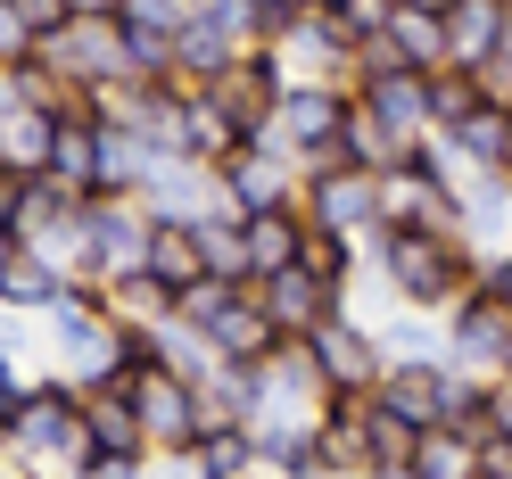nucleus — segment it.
<instances>
[{
  "mask_svg": "<svg viewBox=\"0 0 512 479\" xmlns=\"http://www.w3.org/2000/svg\"><path fill=\"white\" fill-rule=\"evenodd\" d=\"M141 273H157L166 290H190V281L207 273V257H199V223H149V257H141Z\"/></svg>",
  "mask_w": 512,
  "mask_h": 479,
  "instance_id": "obj_30",
  "label": "nucleus"
},
{
  "mask_svg": "<svg viewBox=\"0 0 512 479\" xmlns=\"http://www.w3.org/2000/svg\"><path fill=\"white\" fill-rule=\"evenodd\" d=\"M347 108H356V91H339V83H290V91H281V108H273V149L298 157V166L331 157Z\"/></svg>",
  "mask_w": 512,
  "mask_h": 479,
  "instance_id": "obj_10",
  "label": "nucleus"
},
{
  "mask_svg": "<svg viewBox=\"0 0 512 479\" xmlns=\"http://www.w3.org/2000/svg\"><path fill=\"white\" fill-rule=\"evenodd\" d=\"M380 42H389L397 67H413V75H438L446 67V17H430V9H397V0H389Z\"/></svg>",
  "mask_w": 512,
  "mask_h": 479,
  "instance_id": "obj_28",
  "label": "nucleus"
},
{
  "mask_svg": "<svg viewBox=\"0 0 512 479\" xmlns=\"http://www.w3.org/2000/svg\"><path fill=\"white\" fill-rule=\"evenodd\" d=\"M364 265L389 281V298L413 306V314H446L471 281H479V248L463 232H380L364 240Z\"/></svg>",
  "mask_w": 512,
  "mask_h": 479,
  "instance_id": "obj_1",
  "label": "nucleus"
},
{
  "mask_svg": "<svg viewBox=\"0 0 512 479\" xmlns=\"http://www.w3.org/2000/svg\"><path fill=\"white\" fill-rule=\"evenodd\" d=\"M42 174H50L58 190H75V199H91V190H100V124H58Z\"/></svg>",
  "mask_w": 512,
  "mask_h": 479,
  "instance_id": "obj_29",
  "label": "nucleus"
},
{
  "mask_svg": "<svg viewBox=\"0 0 512 479\" xmlns=\"http://www.w3.org/2000/svg\"><path fill=\"white\" fill-rule=\"evenodd\" d=\"M471 479H512V438H504V430L471 438Z\"/></svg>",
  "mask_w": 512,
  "mask_h": 479,
  "instance_id": "obj_41",
  "label": "nucleus"
},
{
  "mask_svg": "<svg viewBox=\"0 0 512 479\" xmlns=\"http://www.w3.org/2000/svg\"><path fill=\"white\" fill-rule=\"evenodd\" d=\"M446 141H455V157H463L471 174H512V108H488V100H479Z\"/></svg>",
  "mask_w": 512,
  "mask_h": 479,
  "instance_id": "obj_27",
  "label": "nucleus"
},
{
  "mask_svg": "<svg viewBox=\"0 0 512 479\" xmlns=\"http://www.w3.org/2000/svg\"><path fill=\"white\" fill-rule=\"evenodd\" d=\"M67 9H75V17H116L124 0H67Z\"/></svg>",
  "mask_w": 512,
  "mask_h": 479,
  "instance_id": "obj_47",
  "label": "nucleus"
},
{
  "mask_svg": "<svg viewBox=\"0 0 512 479\" xmlns=\"http://www.w3.org/2000/svg\"><path fill=\"white\" fill-rule=\"evenodd\" d=\"M380 413H397L405 430H438L446 422V364H389L372 389Z\"/></svg>",
  "mask_w": 512,
  "mask_h": 479,
  "instance_id": "obj_19",
  "label": "nucleus"
},
{
  "mask_svg": "<svg viewBox=\"0 0 512 479\" xmlns=\"http://www.w3.org/2000/svg\"><path fill=\"white\" fill-rule=\"evenodd\" d=\"M215 199L223 215H265V207H298V157H281L273 141H248L215 166Z\"/></svg>",
  "mask_w": 512,
  "mask_h": 479,
  "instance_id": "obj_11",
  "label": "nucleus"
},
{
  "mask_svg": "<svg viewBox=\"0 0 512 479\" xmlns=\"http://www.w3.org/2000/svg\"><path fill=\"white\" fill-rule=\"evenodd\" d=\"M380 339V356H389V364H446V323H438V314H397V323L389 331H372Z\"/></svg>",
  "mask_w": 512,
  "mask_h": 479,
  "instance_id": "obj_33",
  "label": "nucleus"
},
{
  "mask_svg": "<svg viewBox=\"0 0 512 479\" xmlns=\"http://www.w3.org/2000/svg\"><path fill=\"white\" fill-rule=\"evenodd\" d=\"M9 257H17V240H9V232H0V265H9Z\"/></svg>",
  "mask_w": 512,
  "mask_h": 479,
  "instance_id": "obj_49",
  "label": "nucleus"
},
{
  "mask_svg": "<svg viewBox=\"0 0 512 479\" xmlns=\"http://www.w3.org/2000/svg\"><path fill=\"white\" fill-rule=\"evenodd\" d=\"M298 215L323 223V232L372 240L380 232V174H356V166H339V157H314V166H298Z\"/></svg>",
  "mask_w": 512,
  "mask_h": 479,
  "instance_id": "obj_4",
  "label": "nucleus"
},
{
  "mask_svg": "<svg viewBox=\"0 0 512 479\" xmlns=\"http://www.w3.org/2000/svg\"><path fill=\"white\" fill-rule=\"evenodd\" d=\"M50 141H58V116L50 108H0V166L42 174L50 166Z\"/></svg>",
  "mask_w": 512,
  "mask_h": 479,
  "instance_id": "obj_31",
  "label": "nucleus"
},
{
  "mask_svg": "<svg viewBox=\"0 0 512 479\" xmlns=\"http://www.w3.org/2000/svg\"><path fill=\"white\" fill-rule=\"evenodd\" d=\"M281 67H290V83H339L356 91V25H347L339 9H298L290 25H281Z\"/></svg>",
  "mask_w": 512,
  "mask_h": 479,
  "instance_id": "obj_5",
  "label": "nucleus"
},
{
  "mask_svg": "<svg viewBox=\"0 0 512 479\" xmlns=\"http://www.w3.org/2000/svg\"><path fill=\"white\" fill-rule=\"evenodd\" d=\"M174 314L207 339L215 364H265V356H273V323H265V306H256L248 281H215V273H199L190 290H174Z\"/></svg>",
  "mask_w": 512,
  "mask_h": 479,
  "instance_id": "obj_3",
  "label": "nucleus"
},
{
  "mask_svg": "<svg viewBox=\"0 0 512 479\" xmlns=\"http://www.w3.org/2000/svg\"><path fill=\"white\" fill-rule=\"evenodd\" d=\"M347 25H356V42H372L380 34V25H389V0H347V9H339Z\"/></svg>",
  "mask_w": 512,
  "mask_h": 479,
  "instance_id": "obj_45",
  "label": "nucleus"
},
{
  "mask_svg": "<svg viewBox=\"0 0 512 479\" xmlns=\"http://www.w3.org/2000/svg\"><path fill=\"white\" fill-rule=\"evenodd\" d=\"M17 58H34V34H25L17 0H0V67H17Z\"/></svg>",
  "mask_w": 512,
  "mask_h": 479,
  "instance_id": "obj_43",
  "label": "nucleus"
},
{
  "mask_svg": "<svg viewBox=\"0 0 512 479\" xmlns=\"http://www.w3.org/2000/svg\"><path fill=\"white\" fill-rule=\"evenodd\" d=\"M182 471L190 479H256V430L248 422H207L182 446Z\"/></svg>",
  "mask_w": 512,
  "mask_h": 479,
  "instance_id": "obj_24",
  "label": "nucleus"
},
{
  "mask_svg": "<svg viewBox=\"0 0 512 479\" xmlns=\"http://www.w3.org/2000/svg\"><path fill=\"white\" fill-rule=\"evenodd\" d=\"M67 281H75V273L58 265V257H42V248H17V257L0 265V306H9V314H34V323H42V314L67 298Z\"/></svg>",
  "mask_w": 512,
  "mask_h": 479,
  "instance_id": "obj_22",
  "label": "nucleus"
},
{
  "mask_svg": "<svg viewBox=\"0 0 512 479\" xmlns=\"http://www.w3.org/2000/svg\"><path fill=\"white\" fill-rule=\"evenodd\" d=\"M116 389L133 397V422H141V438H149V455H182V446L199 438V389H190L182 372L141 364V372H124Z\"/></svg>",
  "mask_w": 512,
  "mask_h": 479,
  "instance_id": "obj_8",
  "label": "nucleus"
},
{
  "mask_svg": "<svg viewBox=\"0 0 512 479\" xmlns=\"http://www.w3.org/2000/svg\"><path fill=\"white\" fill-rule=\"evenodd\" d=\"M17 17H25V34H34V50H42V42H50L75 9H67V0H17Z\"/></svg>",
  "mask_w": 512,
  "mask_h": 479,
  "instance_id": "obj_42",
  "label": "nucleus"
},
{
  "mask_svg": "<svg viewBox=\"0 0 512 479\" xmlns=\"http://www.w3.org/2000/svg\"><path fill=\"white\" fill-rule=\"evenodd\" d=\"M380 223L389 232H455V190L430 182L422 166H397L380 174Z\"/></svg>",
  "mask_w": 512,
  "mask_h": 479,
  "instance_id": "obj_14",
  "label": "nucleus"
},
{
  "mask_svg": "<svg viewBox=\"0 0 512 479\" xmlns=\"http://www.w3.org/2000/svg\"><path fill=\"white\" fill-rule=\"evenodd\" d=\"M496 380H512V347H504V364H496Z\"/></svg>",
  "mask_w": 512,
  "mask_h": 479,
  "instance_id": "obj_51",
  "label": "nucleus"
},
{
  "mask_svg": "<svg viewBox=\"0 0 512 479\" xmlns=\"http://www.w3.org/2000/svg\"><path fill=\"white\" fill-rule=\"evenodd\" d=\"M413 149H422V141L389 133V124L364 116V108H347L339 141H331V157H339V166H356V174H397V166H413Z\"/></svg>",
  "mask_w": 512,
  "mask_h": 479,
  "instance_id": "obj_21",
  "label": "nucleus"
},
{
  "mask_svg": "<svg viewBox=\"0 0 512 479\" xmlns=\"http://www.w3.org/2000/svg\"><path fill=\"white\" fill-rule=\"evenodd\" d=\"M256 479H265V471H256Z\"/></svg>",
  "mask_w": 512,
  "mask_h": 479,
  "instance_id": "obj_54",
  "label": "nucleus"
},
{
  "mask_svg": "<svg viewBox=\"0 0 512 479\" xmlns=\"http://www.w3.org/2000/svg\"><path fill=\"white\" fill-rule=\"evenodd\" d=\"M240 248H248V281H265V273H281V265H298V248H306V215H298V207L240 215Z\"/></svg>",
  "mask_w": 512,
  "mask_h": 479,
  "instance_id": "obj_23",
  "label": "nucleus"
},
{
  "mask_svg": "<svg viewBox=\"0 0 512 479\" xmlns=\"http://www.w3.org/2000/svg\"><path fill=\"white\" fill-rule=\"evenodd\" d=\"M455 232L488 257V248H512V174H463L455 182Z\"/></svg>",
  "mask_w": 512,
  "mask_h": 479,
  "instance_id": "obj_18",
  "label": "nucleus"
},
{
  "mask_svg": "<svg viewBox=\"0 0 512 479\" xmlns=\"http://www.w3.org/2000/svg\"><path fill=\"white\" fill-rule=\"evenodd\" d=\"M0 479H34V471H17V463H0Z\"/></svg>",
  "mask_w": 512,
  "mask_h": 479,
  "instance_id": "obj_50",
  "label": "nucleus"
},
{
  "mask_svg": "<svg viewBox=\"0 0 512 479\" xmlns=\"http://www.w3.org/2000/svg\"><path fill=\"white\" fill-rule=\"evenodd\" d=\"M141 257H149V215H141V199H83L75 281H116V273H141Z\"/></svg>",
  "mask_w": 512,
  "mask_h": 479,
  "instance_id": "obj_7",
  "label": "nucleus"
},
{
  "mask_svg": "<svg viewBox=\"0 0 512 479\" xmlns=\"http://www.w3.org/2000/svg\"><path fill=\"white\" fill-rule=\"evenodd\" d=\"M256 9H265V17H273V25H290V17H298V9H306V0H256Z\"/></svg>",
  "mask_w": 512,
  "mask_h": 479,
  "instance_id": "obj_46",
  "label": "nucleus"
},
{
  "mask_svg": "<svg viewBox=\"0 0 512 479\" xmlns=\"http://www.w3.org/2000/svg\"><path fill=\"white\" fill-rule=\"evenodd\" d=\"M496 50H512V9H504V42H496Z\"/></svg>",
  "mask_w": 512,
  "mask_h": 479,
  "instance_id": "obj_52",
  "label": "nucleus"
},
{
  "mask_svg": "<svg viewBox=\"0 0 512 479\" xmlns=\"http://www.w3.org/2000/svg\"><path fill=\"white\" fill-rule=\"evenodd\" d=\"M91 455V438H83V389L75 380H25V397L9 413V463L17 471H34V479H75Z\"/></svg>",
  "mask_w": 512,
  "mask_h": 479,
  "instance_id": "obj_2",
  "label": "nucleus"
},
{
  "mask_svg": "<svg viewBox=\"0 0 512 479\" xmlns=\"http://www.w3.org/2000/svg\"><path fill=\"white\" fill-rule=\"evenodd\" d=\"M504 9H512V0H455V9H446V67H479V58H496Z\"/></svg>",
  "mask_w": 512,
  "mask_h": 479,
  "instance_id": "obj_26",
  "label": "nucleus"
},
{
  "mask_svg": "<svg viewBox=\"0 0 512 479\" xmlns=\"http://www.w3.org/2000/svg\"><path fill=\"white\" fill-rule=\"evenodd\" d=\"M100 314L116 331H157L174 314V290L157 273H116V281H100Z\"/></svg>",
  "mask_w": 512,
  "mask_h": 479,
  "instance_id": "obj_25",
  "label": "nucleus"
},
{
  "mask_svg": "<svg viewBox=\"0 0 512 479\" xmlns=\"http://www.w3.org/2000/svg\"><path fill=\"white\" fill-rule=\"evenodd\" d=\"M124 25H133V34H174V25L190 17V0H124L116 9Z\"/></svg>",
  "mask_w": 512,
  "mask_h": 479,
  "instance_id": "obj_39",
  "label": "nucleus"
},
{
  "mask_svg": "<svg viewBox=\"0 0 512 479\" xmlns=\"http://www.w3.org/2000/svg\"><path fill=\"white\" fill-rule=\"evenodd\" d=\"M83 438H91V455L83 463H149V438L133 422V397L116 389H83Z\"/></svg>",
  "mask_w": 512,
  "mask_h": 479,
  "instance_id": "obj_15",
  "label": "nucleus"
},
{
  "mask_svg": "<svg viewBox=\"0 0 512 479\" xmlns=\"http://www.w3.org/2000/svg\"><path fill=\"white\" fill-rule=\"evenodd\" d=\"M405 479H471V438H455V430H422V438H413Z\"/></svg>",
  "mask_w": 512,
  "mask_h": 479,
  "instance_id": "obj_35",
  "label": "nucleus"
},
{
  "mask_svg": "<svg viewBox=\"0 0 512 479\" xmlns=\"http://www.w3.org/2000/svg\"><path fill=\"white\" fill-rule=\"evenodd\" d=\"M256 471L265 479H331L314 422H256Z\"/></svg>",
  "mask_w": 512,
  "mask_h": 479,
  "instance_id": "obj_20",
  "label": "nucleus"
},
{
  "mask_svg": "<svg viewBox=\"0 0 512 479\" xmlns=\"http://www.w3.org/2000/svg\"><path fill=\"white\" fill-rule=\"evenodd\" d=\"M471 83H479V100L488 108H512V50H496V58H479V67H463Z\"/></svg>",
  "mask_w": 512,
  "mask_h": 479,
  "instance_id": "obj_40",
  "label": "nucleus"
},
{
  "mask_svg": "<svg viewBox=\"0 0 512 479\" xmlns=\"http://www.w3.org/2000/svg\"><path fill=\"white\" fill-rule=\"evenodd\" d=\"M413 438H422V430H405L397 413H380V405H372V479H405Z\"/></svg>",
  "mask_w": 512,
  "mask_h": 479,
  "instance_id": "obj_38",
  "label": "nucleus"
},
{
  "mask_svg": "<svg viewBox=\"0 0 512 479\" xmlns=\"http://www.w3.org/2000/svg\"><path fill=\"white\" fill-rule=\"evenodd\" d=\"M438 430H455V438H488L496 430V380H479V372H455L446 364V422Z\"/></svg>",
  "mask_w": 512,
  "mask_h": 479,
  "instance_id": "obj_32",
  "label": "nucleus"
},
{
  "mask_svg": "<svg viewBox=\"0 0 512 479\" xmlns=\"http://www.w3.org/2000/svg\"><path fill=\"white\" fill-rule=\"evenodd\" d=\"M471 108H479V83H471L463 67H438V75H430V133H455Z\"/></svg>",
  "mask_w": 512,
  "mask_h": 479,
  "instance_id": "obj_37",
  "label": "nucleus"
},
{
  "mask_svg": "<svg viewBox=\"0 0 512 479\" xmlns=\"http://www.w3.org/2000/svg\"><path fill=\"white\" fill-rule=\"evenodd\" d=\"M356 108L380 116V124H389V133H405V141H422V133H430V75H413V67H380V75L356 83Z\"/></svg>",
  "mask_w": 512,
  "mask_h": 479,
  "instance_id": "obj_16",
  "label": "nucleus"
},
{
  "mask_svg": "<svg viewBox=\"0 0 512 479\" xmlns=\"http://www.w3.org/2000/svg\"><path fill=\"white\" fill-rule=\"evenodd\" d=\"M397 9H430V17H446V9H455V0H397Z\"/></svg>",
  "mask_w": 512,
  "mask_h": 479,
  "instance_id": "obj_48",
  "label": "nucleus"
},
{
  "mask_svg": "<svg viewBox=\"0 0 512 479\" xmlns=\"http://www.w3.org/2000/svg\"><path fill=\"white\" fill-rule=\"evenodd\" d=\"M34 58H42L58 83L100 91V83H116V75H124V17H67V25H58V34H50Z\"/></svg>",
  "mask_w": 512,
  "mask_h": 479,
  "instance_id": "obj_9",
  "label": "nucleus"
},
{
  "mask_svg": "<svg viewBox=\"0 0 512 479\" xmlns=\"http://www.w3.org/2000/svg\"><path fill=\"white\" fill-rule=\"evenodd\" d=\"M306 9H347V0H306Z\"/></svg>",
  "mask_w": 512,
  "mask_h": 479,
  "instance_id": "obj_53",
  "label": "nucleus"
},
{
  "mask_svg": "<svg viewBox=\"0 0 512 479\" xmlns=\"http://www.w3.org/2000/svg\"><path fill=\"white\" fill-rule=\"evenodd\" d=\"M438 323H446V364H455V372H479V380H496L504 347H512V306H496V298L471 281V290L446 306Z\"/></svg>",
  "mask_w": 512,
  "mask_h": 479,
  "instance_id": "obj_12",
  "label": "nucleus"
},
{
  "mask_svg": "<svg viewBox=\"0 0 512 479\" xmlns=\"http://www.w3.org/2000/svg\"><path fill=\"white\" fill-rule=\"evenodd\" d=\"M306 347H314V380H323V397H372L380 372H389L372 323H356V306H339L331 323H314Z\"/></svg>",
  "mask_w": 512,
  "mask_h": 479,
  "instance_id": "obj_6",
  "label": "nucleus"
},
{
  "mask_svg": "<svg viewBox=\"0 0 512 479\" xmlns=\"http://www.w3.org/2000/svg\"><path fill=\"white\" fill-rule=\"evenodd\" d=\"M248 290H256V306H265L273 339H306L314 323H331V314L347 306V290H331V281L306 273V265H281V273H265V281H248Z\"/></svg>",
  "mask_w": 512,
  "mask_h": 479,
  "instance_id": "obj_13",
  "label": "nucleus"
},
{
  "mask_svg": "<svg viewBox=\"0 0 512 479\" xmlns=\"http://www.w3.org/2000/svg\"><path fill=\"white\" fill-rule=\"evenodd\" d=\"M314 430H323L331 479H372V397H323Z\"/></svg>",
  "mask_w": 512,
  "mask_h": 479,
  "instance_id": "obj_17",
  "label": "nucleus"
},
{
  "mask_svg": "<svg viewBox=\"0 0 512 479\" xmlns=\"http://www.w3.org/2000/svg\"><path fill=\"white\" fill-rule=\"evenodd\" d=\"M298 265H306V273H323L331 290H356V273H364V240H347V232H323V223H306Z\"/></svg>",
  "mask_w": 512,
  "mask_h": 479,
  "instance_id": "obj_34",
  "label": "nucleus"
},
{
  "mask_svg": "<svg viewBox=\"0 0 512 479\" xmlns=\"http://www.w3.org/2000/svg\"><path fill=\"white\" fill-rule=\"evenodd\" d=\"M199 257L215 281H248V248H240V215H207L199 223Z\"/></svg>",
  "mask_w": 512,
  "mask_h": 479,
  "instance_id": "obj_36",
  "label": "nucleus"
},
{
  "mask_svg": "<svg viewBox=\"0 0 512 479\" xmlns=\"http://www.w3.org/2000/svg\"><path fill=\"white\" fill-rule=\"evenodd\" d=\"M479 290L496 306H512V248H488V257H479Z\"/></svg>",
  "mask_w": 512,
  "mask_h": 479,
  "instance_id": "obj_44",
  "label": "nucleus"
}]
</instances>
